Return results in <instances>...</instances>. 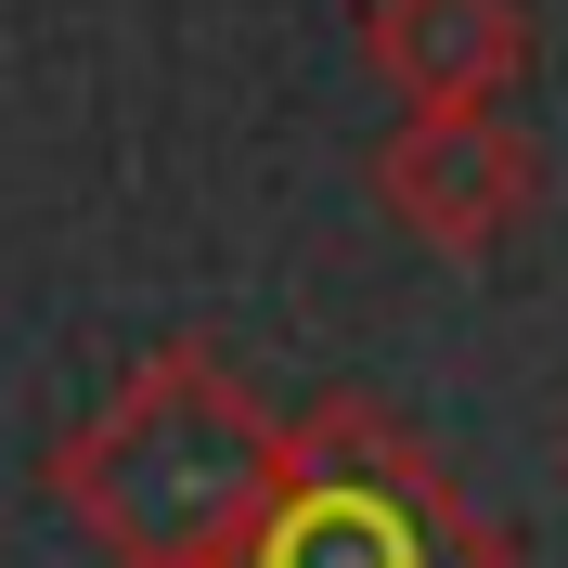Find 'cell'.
I'll return each mask as SVG.
<instances>
[{
	"mask_svg": "<svg viewBox=\"0 0 568 568\" xmlns=\"http://www.w3.org/2000/svg\"><path fill=\"white\" fill-rule=\"evenodd\" d=\"M272 478H284V414L194 336L130 362L116 400L52 453V504L91 530L104 568H246Z\"/></svg>",
	"mask_w": 568,
	"mask_h": 568,
	"instance_id": "1",
	"label": "cell"
},
{
	"mask_svg": "<svg viewBox=\"0 0 568 568\" xmlns=\"http://www.w3.org/2000/svg\"><path fill=\"white\" fill-rule=\"evenodd\" d=\"M246 568H517V542L453 491V465L388 400L336 388L284 426V478L258 504Z\"/></svg>",
	"mask_w": 568,
	"mask_h": 568,
	"instance_id": "2",
	"label": "cell"
},
{
	"mask_svg": "<svg viewBox=\"0 0 568 568\" xmlns=\"http://www.w3.org/2000/svg\"><path fill=\"white\" fill-rule=\"evenodd\" d=\"M375 207L439 258H491L542 207V155L504 104H400V130L375 142Z\"/></svg>",
	"mask_w": 568,
	"mask_h": 568,
	"instance_id": "3",
	"label": "cell"
},
{
	"mask_svg": "<svg viewBox=\"0 0 568 568\" xmlns=\"http://www.w3.org/2000/svg\"><path fill=\"white\" fill-rule=\"evenodd\" d=\"M362 65L400 104H504L530 78V0H362Z\"/></svg>",
	"mask_w": 568,
	"mask_h": 568,
	"instance_id": "4",
	"label": "cell"
}]
</instances>
